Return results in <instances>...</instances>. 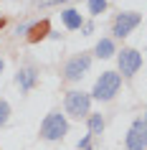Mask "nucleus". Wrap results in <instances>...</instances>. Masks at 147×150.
<instances>
[{"mask_svg": "<svg viewBox=\"0 0 147 150\" xmlns=\"http://www.w3.org/2000/svg\"><path fill=\"white\" fill-rule=\"evenodd\" d=\"M66 132H69V122H66V115H61V112H48L41 122V137L46 142L63 140Z\"/></svg>", "mask_w": 147, "mask_h": 150, "instance_id": "obj_1", "label": "nucleus"}, {"mask_svg": "<svg viewBox=\"0 0 147 150\" xmlns=\"http://www.w3.org/2000/svg\"><path fill=\"white\" fill-rule=\"evenodd\" d=\"M119 87H122V74H117V71H104L99 79H96V84H94L91 97L99 99V102H112L117 97V92H119Z\"/></svg>", "mask_w": 147, "mask_h": 150, "instance_id": "obj_2", "label": "nucleus"}, {"mask_svg": "<svg viewBox=\"0 0 147 150\" xmlns=\"http://www.w3.org/2000/svg\"><path fill=\"white\" fill-rule=\"evenodd\" d=\"M63 110H66V115L74 120H84L91 115V94H86V92H79V89H74V92H69L66 94V99H63Z\"/></svg>", "mask_w": 147, "mask_h": 150, "instance_id": "obj_3", "label": "nucleus"}, {"mask_svg": "<svg viewBox=\"0 0 147 150\" xmlns=\"http://www.w3.org/2000/svg\"><path fill=\"white\" fill-rule=\"evenodd\" d=\"M124 145H127V150H145L147 148V110H145V115L137 117L132 122V127L127 130Z\"/></svg>", "mask_w": 147, "mask_h": 150, "instance_id": "obj_4", "label": "nucleus"}, {"mask_svg": "<svg viewBox=\"0 0 147 150\" xmlns=\"http://www.w3.org/2000/svg\"><path fill=\"white\" fill-rule=\"evenodd\" d=\"M89 69H91V56L76 54V56H71L66 61V66H63V79L66 81H81L89 74Z\"/></svg>", "mask_w": 147, "mask_h": 150, "instance_id": "obj_5", "label": "nucleus"}, {"mask_svg": "<svg viewBox=\"0 0 147 150\" xmlns=\"http://www.w3.org/2000/svg\"><path fill=\"white\" fill-rule=\"evenodd\" d=\"M139 23H142V13H137V10H124V13H119V16L114 18L112 33H114L117 38H124V36H129Z\"/></svg>", "mask_w": 147, "mask_h": 150, "instance_id": "obj_6", "label": "nucleus"}, {"mask_svg": "<svg viewBox=\"0 0 147 150\" xmlns=\"http://www.w3.org/2000/svg\"><path fill=\"white\" fill-rule=\"evenodd\" d=\"M117 64H119V74L122 76H134L142 66V54L137 48H122L119 56H117Z\"/></svg>", "mask_w": 147, "mask_h": 150, "instance_id": "obj_7", "label": "nucleus"}, {"mask_svg": "<svg viewBox=\"0 0 147 150\" xmlns=\"http://www.w3.org/2000/svg\"><path fill=\"white\" fill-rule=\"evenodd\" d=\"M15 84L20 87V92H31V89L38 84V69H36V66H23V69H18Z\"/></svg>", "mask_w": 147, "mask_h": 150, "instance_id": "obj_8", "label": "nucleus"}, {"mask_svg": "<svg viewBox=\"0 0 147 150\" xmlns=\"http://www.w3.org/2000/svg\"><path fill=\"white\" fill-rule=\"evenodd\" d=\"M28 41L31 43H38V41H43L46 36H51V23H48V18H43V21H36V23H31V28H28Z\"/></svg>", "mask_w": 147, "mask_h": 150, "instance_id": "obj_9", "label": "nucleus"}, {"mask_svg": "<svg viewBox=\"0 0 147 150\" xmlns=\"http://www.w3.org/2000/svg\"><path fill=\"white\" fill-rule=\"evenodd\" d=\"M61 21H63V25H66L69 31H79V28L84 25V16H81L79 10H74V8H63L61 10Z\"/></svg>", "mask_w": 147, "mask_h": 150, "instance_id": "obj_10", "label": "nucleus"}, {"mask_svg": "<svg viewBox=\"0 0 147 150\" xmlns=\"http://www.w3.org/2000/svg\"><path fill=\"white\" fill-rule=\"evenodd\" d=\"M114 54H117V46L112 38H101L96 43V48H94V56H99V59H112Z\"/></svg>", "mask_w": 147, "mask_h": 150, "instance_id": "obj_11", "label": "nucleus"}, {"mask_svg": "<svg viewBox=\"0 0 147 150\" xmlns=\"http://www.w3.org/2000/svg\"><path fill=\"white\" fill-rule=\"evenodd\" d=\"M86 120H89V135H91V137H96V135L104 132V117H101L99 112H91Z\"/></svg>", "mask_w": 147, "mask_h": 150, "instance_id": "obj_12", "label": "nucleus"}, {"mask_svg": "<svg viewBox=\"0 0 147 150\" xmlns=\"http://www.w3.org/2000/svg\"><path fill=\"white\" fill-rule=\"evenodd\" d=\"M86 8H89V13H91L94 18H96V16H101V13L107 10V0H89Z\"/></svg>", "mask_w": 147, "mask_h": 150, "instance_id": "obj_13", "label": "nucleus"}, {"mask_svg": "<svg viewBox=\"0 0 147 150\" xmlns=\"http://www.w3.org/2000/svg\"><path fill=\"white\" fill-rule=\"evenodd\" d=\"M8 120H10V104L5 99H0V127L8 125Z\"/></svg>", "mask_w": 147, "mask_h": 150, "instance_id": "obj_14", "label": "nucleus"}, {"mask_svg": "<svg viewBox=\"0 0 147 150\" xmlns=\"http://www.w3.org/2000/svg\"><path fill=\"white\" fill-rule=\"evenodd\" d=\"M86 148H91V135H84L79 140V150H86Z\"/></svg>", "mask_w": 147, "mask_h": 150, "instance_id": "obj_15", "label": "nucleus"}, {"mask_svg": "<svg viewBox=\"0 0 147 150\" xmlns=\"http://www.w3.org/2000/svg\"><path fill=\"white\" fill-rule=\"evenodd\" d=\"M81 31H84V36H91V33H94V23H91V21H84Z\"/></svg>", "mask_w": 147, "mask_h": 150, "instance_id": "obj_16", "label": "nucleus"}, {"mask_svg": "<svg viewBox=\"0 0 147 150\" xmlns=\"http://www.w3.org/2000/svg\"><path fill=\"white\" fill-rule=\"evenodd\" d=\"M28 28H31V23H23V25H18L15 28V33L20 36V33H28Z\"/></svg>", "mask_w": 147, "mask_h": 150, "instance_id": "obj_17", "label": "nucleus"}, {"mask_svg": "<svg viewBox=\"0 0 147 150\" xmlns=\"http://www.w3.org/2000/svg\"><path fill=\"white\" fill-rule=\"evenodd\" d=\"M3 28H5V18H0V31H3Z\"/></svg>", "mask_w": 147, "mask_h": 150, "instance_id": "obj_18", "label": "nucleus"}, {"mask_svg": "<svg viewBox=\"0 0 147 150\" xmlns=\"http://www.w3.org/2000/svg\"><path fill=\"white\" fill-rule=\"evenodd\" d=\"M3 69H5V61H3V59H0V74H3Z\"/></svg>", "mask_w": 147, "mask_h": 150, "instance_id": "obj_19", "label": "nucleus"}, {"mask_svg": "<svg viewBox=\"0 0 147 150\" xmlns=\"http://www.w3.org/2000/svg\"><path fill=\"white\" fill-rule=\"evenodd\" d=\"M86 150H91V148H86Z\"/></svg>", "mask_w": 147, "mask_h": 150, "instance_id": "obj_20", "label": "nucleus"}]
</instances>
